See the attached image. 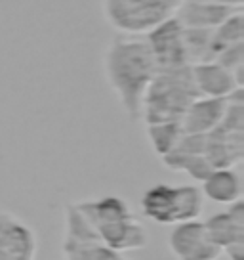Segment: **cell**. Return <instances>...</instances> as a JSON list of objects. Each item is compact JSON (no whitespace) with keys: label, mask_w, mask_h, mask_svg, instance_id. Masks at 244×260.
<instances>
[{"label":"cell","mask_w":244,"mask_h":260,"mask_svg":"<svg viewBox=\"0 0 244 260\" xmlns=\"http://www.w3.org/2000/svg\"><path fill=\"white\" fill-rule=\"evenodd\" d=\"M103 73L126 117L136 122L141 115L143 96L156 75V65L145 39L116 35L105 50Z\"/></svg>","instance_id":"cell-1"},{"label":"cell","mask_w":244,"mask_h":260,"mask_svg":"<svg viewBox=\"0 0 244 260\" xmlns=\"http://www.w3.org/2000/svg\"><path fill=\"white\" fill-rule=\"evenodd\" d=\"M78 211L96 230L101 243L118 252L141 251L149 245V232L124 197L101 195L76 201Z\"/></svg>","instance_id":"cell-2"},{"label":"cell","mask_w":244,"mask_h":260,"mask_svg":"<svg viewBox=\"0 0 244 260\" xmlns=\"http://www.w3.org/2000/svg\"><path fill=\"white\" fill-rule=\"evenodd\" d=\"M198 98L191 77V65L170 71H156L141 102V115L145 124L166 121H181L187 107Z\"/></svg>","instance_id":"cell-3"},{"label":"cell","mask_w":244,"mask_h":260,"mask_svg":"<svg viewBox=\"0 0 244 260\" xmlns=\"http://www.w3.org/2000/svg\"><path fill=\"white\" fill-rule=\"evenodd\" d=\"M141 214L158 226H174L179 222L198 220L204 211V197L193 184H153L141 195Z\"/></svg>","instance_id":"cell-4"},{"label":"cell","mask_w":244,"mask_h":260,"mask_svg":"<svg viewBox=\"0 0 244 260\" xmlns=\"http://www.w3.org/2000/svg\"><path fill=\"white\" fill-rule=\"evenodd\" d=\"M101 10L107 23L126 37H143L155 25L174 16L158 0H101Z\"/></svg>","instance_id":"cell-5"},{"label":"cell","mask_w":244,"mask_h":260,"mask_svg":"<svg viewBox=\"0 0 244 260\" xmlns=\"http://www.w3.org/2000/svg\"><path fill=\"white\" fill-rule=\"evenodd\" d=\"M147 46L151 50L156 71H170L179 67H189L185 46H183V25L174 16L155 25L143 35Z\"/></svg>","instance_id":"cell-6"},{"label":"cell","mask_w":244,"mask_h":260,"mask_svg":"<svg viewBox=\"0 0 244 260\" xmlns=\"http://www.w3.org/2000/svg\"><path fill=\"white\" fill-rule=\"evenodd\" d=\"M168 247L176 260H218L221 256L220 247L212 243L200 220L174 224L168 236Z\"/></svg>","instance_id":"cell-7"},{"label":"cell","mask_w":244,"mask_h":260,"mask_svg":"<svg viewBox=\"0 0 244 260\" xmlns=\"http://www.w3.org/2000/svg\"><path fill=\"white\" fill-rule=\"evenodd\" d=\"M38 239L27 222L10 211H0V258L29 256L34 258Z\"/></svg>","instance_id":"cell-8"},{"label":"cell","mask_w":244,"mask_h":260,"mask_svg":"<svg viewBox=\"0 0 244 260\" xmlns=\"http://www.w3.org/2000/svg\"><path fill=\"white\" fill-rule=\"evenodd\" d=\"M204 157L214 169H235L244 159V132L214 128L206 134Z\"/></svg>","instance_id":"cell-9"},{"label":"cell","mask_w":244,"mask_h":260,"mask_svg":"<svg viewBox=\"0 0 244 260\" xmlns=\"http://www.w3.org/2000/svg\"><path fill=\"white\" fill-rule=\"evenodd\" d=\"M204 228L212 243L218 245L220 251L231 243L244 241V201L238 199L227 205L225 211L212 214L204 220Z\"/></svg>","instance_id":"cell-10"},{"label":"cell","mask_w":244,"mask_h":260,"mask_svg":"<svg viewBox=\"0 0 244 260\" xmlns=\"http://www.w3.org/2000/svg\"><path fill=\"white\" fill-rule=\"evenodd\" d=\"M191 77H193L198 96L204 98L227 100L236 88H242L236 84L233 73L216 61H202V63L191 65Z\"/></svg>","instance_id":"cell-11"},{"label":"cell","mask_w":244,"mask_h":260,"mask_svg":"<svg viewBox=\"0 0 244 260\" xmlns=\"http://www.w3.org/2000/svg\"><path fill=\"white\" fill-rule=\"evenodd\" d=\"M227 100L198 96L181 117V128L185 134H208L220 126L225 113Z\"/></svg>","instance_id":"cell-12"},{"label":"cell","mask_w":244,"mask_h":260,"mask_svg":"<svg viewBox=\"0 0 244 260\" xmlns=\"http://www.w3.org/2000/svg\"><path fill=\"white\" fill-rule=\"evenodd\" d=\"M233 12H235L233 8H225L218 4L183 0L174 12V17L187 29H216Z\"/></svg>","instance_id":"cell-13"},{"label":"cell","mask_w":244,"mask_h":260,"mask_svg":"<svg viewBox=\"0 0 244 260\" xmlns=\"http://www.w3.org/2000/svg\"><path fill=\"white\" fill-rule=\"evenodd\" d=\"M200 184L202 197L212 203L231 205L242 199V178L235 169H214Z\"/></svg>","instance_id":"cell-14"},{"label":"cell","mask_w":244,"mask_h":260,"mask_svg":"<svg viewBox=\"0 0 244 260\" xmlns=\"http://www.w3.org/2000/svg\"><path fill=\"white\" fill-rule=\"evenodd\" d=\"M145 134L151 149L162 159L176 149L179 138L183 136V128H181V121L151 122V124H145Z\"/></svg>","instance_id":"cell-15"},{"label":"cell","mask_w":244,"mask_h":260,"mask_svg":"<svg viewBox=\"0 0 244 260\" xmlns=\"http://www.w3.org/2000/svg\"><path fill=\"white\" fill-rule=\"evenodd\" d=\"M183 46L189 65L214 61V29H187L183 27Z\"/></svg>","instance_id":"cell-16"},{"label":"cell","mask_w":244,"mask_h":260,"mask_svg":"<svg viewBox=\"0 0 244 260\" xmlns=\"http://www.w3.org/2000/svg\"><path fill=\"white\" fill-rule=\"evenodd\" d=\"M160 161L164 162L166 169H170L174 172H185L189 178L202 182L212 171V167L208 159L204 155H195V153H179V151H172L166 157H162Z\"/></svg>","instance_id":"cell-17"},{"label":"cell","mask_w":244,"mask_h":260,"mask_svg":"<svg viewBox=\"0 0 244 260\" xmlns=\"http://www.w3.org/2000/svg\"><path fill=\"white\" fill-rule=\"evenodd\" d=\"M61 252L65 260H130L124 256V252L109 249L99 239L76 245H61Z\"/></svg>","instance_id":"cell-18"},{"label":"cell","mask_w":244,"mask_h":260,"mask_svg":"<svg viewBox=\"0 0 244 260\" xmlns=\"http://www.w3.org/2000/svg\"><path fill=\"white\" fill-rule=\"evenodd\" d=\"M244 42V14L242 10H235L229 17H225L216 29H214V46H216V56L220 50L231 44ZM214 56V59H216Z\"/></svg>","instance_id":"cell-19"},{"label":"cell","mask_w":244,"mask_h":260,"mask_svg":"<svg viewBox=\"0 0 244 260\" xmlns=\"http://www.w3.org/2000/svg\"><path fill=\"white\" fill-rule=\"evenodd\" d=\"M221 254H225L229 260H244V241L227 245L225 249H221Z\"/></svg>","instance_id":"cell-20"},{"label":"cell","mask_w":244,"mask_h":260,"mask_svg":"<svg viewBox=\"0 0 244 260\" xmlns=\"http://www.w3.org/2000/svg\"><path fill=\"white\" fill-rule=\"evenodd\" d=\"M198 2H208V4H218V6H225V8L240 10L244 0H198Z\"/></svg>","instance_id":"cell-21"},{"label":"cell","mask_w":244,"mask_h":260,"mask_svg":"<svg viewBox=\"0 0 244 260\" xmlns=\"http://www.w3.org/2000/svg\"><path fill=\"white\" fill-rule=\"evenodd\" d=\"M158 2H162L164 6H168L172 12H176V8H178V6L181 4V2H183V0H158Z\"/></svg>","instance_id":"cell-22"}]
</instances>
